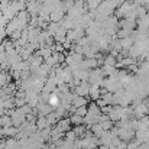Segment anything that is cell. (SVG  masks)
<instances>
[{"label":"cell","instance_id":"6da1fadb","mask_svg":"<svg viewBox=\"0 0 149 149\" xmlns=\"http://www.w3.org/2000/svg\"><path fill=\"white\" fill-rule=\"evenodd\" d=\"M86 103H87V100L84 97H80V96H77V99L74 100V106L75 107H83V106H86Z\"/></svg>","mask_w":149,"mask_h":149},{"label":"cell","instance_id":"7a4b0ae2","mask_svg":"<svg viewBox=\"0 0 149 149\" xmlns=\"http://www.w3.org/2000/svg\"><path fill=\"white\" fill-rule=\"evenodd\" d=\"M99 125L103 127V130H109V129L113 127V122H111V120H104V122H101Z\"/></svg>","mask_w":149,"mask_h":149},{"label":"cell","instance_id":"277c9868","mask_svg":"<svg viewBox=\"0 0 149 149\" xmlns=\"http://www.w3.org/2000/svg\"><path fill=\"white\" fill-rule=\"evenodd\" d=\"M83 119L84 117H81V116H78V114H72V117H71V123H74V125H81L83 123Z\"/></svg>","mask_w":149,"mask_h":149},{"label":"cell","instance_id":"5b68a950","mask_svg":"<svg viewBox=\"0 0 149 149\" xmlns=\"http://www.w3.org/2000/svg\"><path fill=\"white\" fill-rule=\"evenodd\" d=\"M10 123H12V120H10V117H7V116H3L1 120H0V126H3V127H7Z\"/></svg>","mask_w":149,"mask_h":149},{"label":"cell","instance_id":"8992f818","mask_svg":"<svg viewBox=\"0 0 149 149\" xmlns=\"http://www.w3.org/2000/svg\"><path fill=\"white\" fill-rule=\"evenodd\" d=\"M49 104L51 106H54V107L58 104V99H56V96H55V94H52V97L49 99Z\"/></svg>","mask_w":149,"mask_h":149},{"label":"cell","instance_id":"3957f363","mask_svg":"<svg viewBox=\"0 0 149 149\" xmlns=\"http://www.w3.org/2000/svg\"><path fill=\"white\" fill-rule=\"evenodd\" d=\"M87 113H88V110H87L86 106H83V107H77V110H75V114H78V116H81V117H84Z\"/></svg>","mask_w":149,"mask_h":149}]
</instances>
